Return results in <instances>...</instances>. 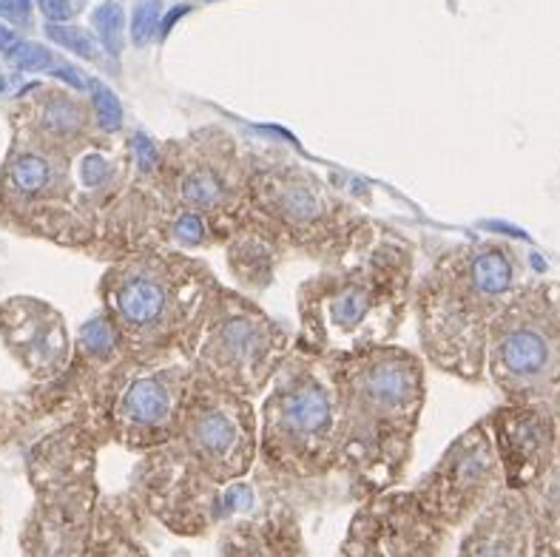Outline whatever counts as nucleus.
<instances>
[{"label": "nucleus", "mask_w": 560, "mask_h": 557, "mask_svg": "<svg viewBox=\"0 0 560 557\" xmlns=\"http://www.w3.org/2000/svg\"><path fill=\"white\" fill-rule=\"evenodd\" d=\"M330 361L345 421L341 466L382 492L410 455V436L424 402L421 364L405 350L382 345Z\"/></svg>", "instance_id": "f257e3e1"}, {"label": "nucleus", "mask_w": 560, "mask_h": 557, "mask_svg": "<svg viewBox=\"0 0 560 557\" xmlns=\"http://www.w3.org/2000/svg\"><path fill=\"white\" fill-rule=\"evenodd\" d=\"M410 285V256L398 240L373 231L350 236L336 270H325L302 293L307 353L348 356L378 347L398 325Z\"/></svg>", "instance_id": "f03ea898"}, {"label": "nucleus", "mask_w": 560, "mask_h": 557, "mask_svg": "<svg viewBox=\"0 0 560 557\" xmlns=\"http://www.w3.org/2000/svg\"><path fill=\"white\" fill-rule=\"evenodd\" d=\"M339 202L307 171L282 169L250 174L248 219H259L277 242L325 240Z\"/></svg>", "instance_id": "0eeeda50"}, {"label": "nucleus", "mask_w": 560, "mask_h": 557, "mask_svg": "<svg viewBox=\"0 0 560 557\" xmlns=\"http://www.w3.org/2000/svg\"><path fill=\"white\" fill-rule=\"evenodd\" d=\"M217 288L179 256H128L108 274V316L131 359H171L188 353L199 339Z\"/></svg>", "instance_id": "7ed1b4c3"}, {"label": "nucleus", "mask_w": 560, "mask_h": 557, "mask_svg": "<svg viewBox=\"0 0 560 557\" xmlns=\"http://www.w3.org/2000/svg\"><path fill=\"white\" fill-rule=\"evenodd\" d=\"M444 523L412 495H378L355 515L341 557H435Z\"/></svg>", "instance_id": "6e6552de"}, {"label": "nucleus", "mask_w": 560, "mask_h": 557, "mask_svg": "<svg viewBox=\"0 0 560 557\" xmlns=\"http://www.w3.org/2000/svg\"><path fill=\"white\" fill-rule=\"evenodd\" d=\"M515 282L510 256L495 245L453 251L427 279L419 297L427 356L444 370L464 373L481 356L487 304L506 297Z\"/></svg>", "instance_id": "39448f33"}, {"label": "nucleus", "mask_w": 560, "mask_h": 557, "mask_svg": "<svg viewBox=\"0 0 560 557\" xmlns=\"http://www.w3.org/2000/svg\"><path fill=\"white\" fill-rule=\"evenodd\" d=\"M498 478V461L487 432L469 430L444 452L433 473L416 489V498L430 509V515L444 526H458L490 495Z\"/></svg>", "instance_id": "1a4fd4ad"}, {"label": "nucleus", "mask_w": 560, "mask_h": 557, "mask_svg": "<svg viewBox=\"0 0 560 557\" xmlns=\"http://www.w3.org/2000/svg\"><path fill=\"white\" fill-rule=\"evenodd\" d=\"M284 333L245 299L217 290L197 339V375L250 398L284 361Z\"/></svg>", "instance_id": "423d86ee"}, {"label": "nucleus", "mask_w": 560, "mask_h": 557, "mask_svg": "<svg viewBox=\"0 0 560 557\" xmlns=\"http://www.w3.org/2000/svg\"><path fill=\"white\" fill-rule=\"evenodd\" d=\"M43 12L49 14V18H66L69 14V7H66V0H40Z\"/></svg>", "instance_id": "9b49d317"}, {"label": "nucleus", "mask_w": 560, "mask_h": 557, "mask_svg": "<svg viewBox=\"0 0 560 557\" xmlns=\"http://www.w3.org/2000/svg\"><path fill=\"white\" fill-rule=\"evenodd\" d=\"M552 347L547 336L529 325L510 327L495 341V368L510 379H535L549 368Z\"/></svg>", "instance_id": "9d476101"}, {"label": "nucleus", "mask_w": 560, "mask_h": 557, "mask_svg": "<svg viewBox=\"0 0 560 557\" xmlns=\"http://www.w3.org/2000/svg\"><path fill=\"white\" fill-rule=\"evenodd\" d=\"M341 441L345 421L334 361L307 350L284 356L262 409L265 461L299 478L319 475L341 464Z\"/></svg>", "instance_id": "20e7f679"}]
</instances>
